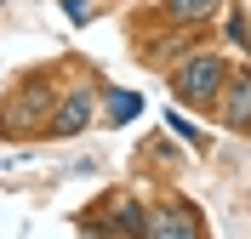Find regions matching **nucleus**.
<instances>
[{
	"instance_id": "obj_4",
	"label": "nucleus",
	"mask_w": 251,
	"mask_h": 239,
	"mask_svg": "<svg viewBox=\"0 0 251 239\" xmlns=\"http://www.w3.org/2000/svg\"><path fill=\"white\" fill-rule=\"evenodd\" d=\"M143 234L149 239H183V234H200V222H194V211H160L154 222H143Z\"/></svg>"
},
{
	"instance_id": "obj_2",
	"label": "nucleus",
	"mask_w": 251,
	"mask_h": 239,
	"mask_svg": "<svg viewBox=\"0 0 251 239\" xmlns=\"http://www.w3.org/2000/svg\"><path fill=\"white\" fill-rule=\"evenodd\" d=\"M223 120L240 131H251V74H234L228 91H223Z\"/></svg>"
},
{
	"instance_id": "obj_1",
	"label": "nucleus",
	"mask_w": 251,
	"mask_h": 239,
	"mask_svg": "<svg viewBox=\"0 0 251 239\" xmlns=\"http://www.w3.org/2000/svg\"><path fill=\"white\" fill-rule=\"evenodd\" d=\"M223 80H228V68H223L217 57H194V63L177 68V91H183L188 103H211Z\"/></svg>"
},
{
	"instance_id": "obj_6",
	"label": "nucleus",
	"mask_w": 251,
	"mask_h": 239,
	"mask_svg": "<svg viewBox=\"0 0 251 239\" xmlns=\"http://www.w3.org/2000/svg\"><path fill=\"white\" fill-rule=\"evenodd\" d=\"M131 114H143V97H131V91H109V120L120 126V120H131Z\"/></svg>"
},
{
	"instance_id": "obj_5",
	"label": "nucleus",
	"mask_w": 251,
	"mask_h": 239,
	"mask_svg": "<svg viewBox=\"0 0 251 239\" xmlns=\"http://www.w3.org/2000/svg\"><path fill=\"white\" fill-rule=\"evenodd\" d=\"M172 6V17H188V23H200V17H211L223 6V0H166Z\"/></svg>"
},
{
	"instance_id": "obj_7",
	"label": "nucleus",
	"mask_w": 251,
	"mask_h": 239,
	"mask_svg": "<svg viewBox=\"0 0 251 239\" xmlns=\"http://www.w3.org/2000/svg\"><path fill=\"white\" fill-rule=\"evenodd\" d=\"M63 6H69V17H75V23H86V12H92V0H63Z\"/></svg>"
},
{
	"instance_id": "obj_3",
	"label": "nucleus",
	"mask_w": 251,
	"mask_h": 239,
	"mask_svg": "<svg viewBox=\"0 0 251 239\" xmlns=\"http://www.w3.org/2000/svg\"><path fill=\"white\" fill-rule=\"evenodd\" d=\"M86 120H92V97L75 91V97H69V103L46 120V126H51V137H75V131H86Z\"/></svg>"
}]
</instances>
